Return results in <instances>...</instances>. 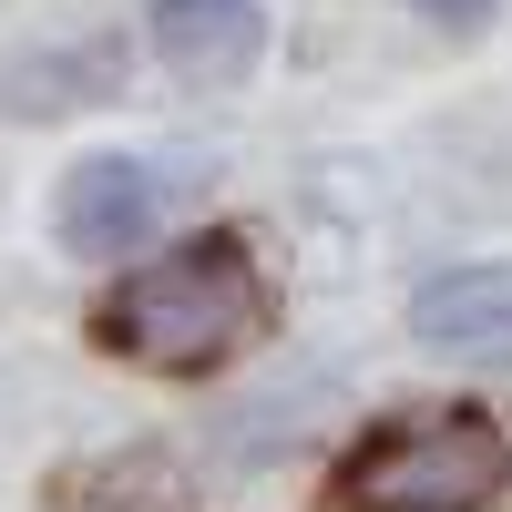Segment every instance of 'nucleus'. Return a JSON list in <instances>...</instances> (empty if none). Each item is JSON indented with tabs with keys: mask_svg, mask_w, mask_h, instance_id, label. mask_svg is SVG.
Segmentation results:
<instances>
[{
	"mask_svg": "<svg viewBox=\"0 0 512 512\" xmlns=\"http://www.w3.org/2000/svg\"><path fill=\"white\" fill-rule=\"evenodd\" d=\"M246 328H256V267H246L236 236H185L175 256L134 267L103 308V338L144 369H205Z\"/></svg>",
	"mask_w": 512,
	"mask_h": 512,
	"instance_id": "f257e3e1",
	"label": "nucleus"
},
{
	"mask_svg": "<svg viewBox=\"0 0 512 512\" xmlns=\"http://www.w3.org/2000/svg\"><path fill=\"white\" fill-rule=\"evenodd\" d=\"M512 472V451L482 410H441V420H410V431L369 441L338 482V512H482Z\"/></svg>",
	"mask_w": 512,
	"mask_h": 512,
	"instance_id": "f03ea898",
	"label": "nucleus"
},
{
	"mask_svg": "<svg viewBox=\"0 0 512 512\" xmlns=\"http://www.w3.org/2000/svg\"><path fill=\"white\" fill-rule=\"evenodd\" d=\"M154 62L185 82V93H236V82L267 62V11L256 0H154L144 11Z\"/></svg>",
	"mask_w": 512,
	"mask_h": 512,
	"instance_id": "7ed1b4c3",
	"label": "nucleus"
},
{
	"mask_svg": "<svg viewBox=\"0 0 512 512\" xmlns=\"http://www.w3.org/2000/svg\"><path fill=\"white\" fill-rule=\"evenodd\" d=\"M154 205H164L154 164H134V154H93V164H72V175H62V195H52V236H62L72 256H123V246H144Z\"/></svg>",
	"mask_w": 512,
	"mask_h": 512,
	"instance_id": "20e7f679",
	"label": "nucleus"
},
{
	"mask_svg": "<svg viewBox=\"0 0 512 512\" xmlns=\"http://www.w3.org/2000/svg\"><path fill=\"white\" fill-rule=\"evenodd\" d=\"M410 338L451 359H512V256H472V267H441L410 297Z\"/></svg>",
	"mask_w": 512,
	"mask_h": 512,
	"instance_id": "39448f33",
	"label": "nucleus"
},
{
	"mask_svg": "<svg viewBox=\"0 0 512 512\" xmlns=\"http://www.w3.org/2000/svg\"><path fill=\"white\" fill-rule=\"evenodd\" d=\"M113 72H123V41H93V52H31L0 72V113H72V103H103L113 93Z\"/></svg>",
	"mask_w": 512,
	"mask_h": 512,
	"instance_id": "423d86ee",
	"label": "nucleus"
},
{
	"mask_svg": "<svg viewBox=\"0 0 512 512\" xmlns=\"http://www.w3.org/2000/svg\"><path fill=\"white\" fill-rule=\"evenodd\" d=\"M410 11H431V21H492V0H410Z\"/></svg>",
	"mask_w": 512,
	"mask_h": 512,
	"instance_id": "0eeeda50",
	"label": "nucleus"
}]
</instances>
